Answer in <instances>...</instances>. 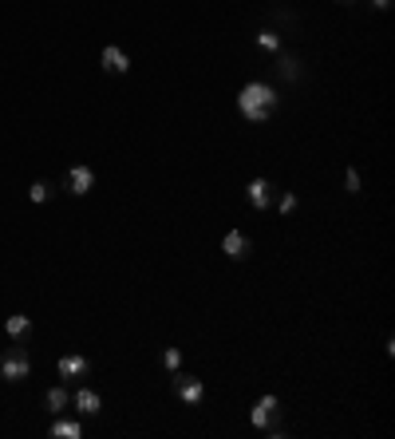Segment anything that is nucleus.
<instances>
[{
	"instance_id": "1",
	"label": "nucleus",
	"mask_w": 395,
	"mask_h": 439,
	"mask_svg": "<svg viewBox=\"0 0 395 439\" xmlns=\"http://www.w3.org/2000/svg\"><path fill=\"white\" fill-rule=\"evenodd\" d=\"M276 107H281L276 88L265 83V80H249L245 88L237 91V111H241L249 123H269L276 115Z\"/></svg>"
},
{
	"instance_id": "2",
	"label": "nucleus",
	"mask_w": 395,
	"mask_h": 439,
	"mask_svg": "<svg viewBox=\"0 0 395 439\" xmlns=\"http://www.w3.org/2000/svg\"><path fill=\"white\" fill-rule=\"evenodd\" d=\"M28 372H32V360H28V352L24 349H8L4 356H0V376L4 380H28Z\"/></svg>"
},
{
	"instance_id": "3",
	"label": "nucleus",
	"mask_w": 395,
	"mask_h": 439,
	"mask_svg": "<svg viewBox=\"0 0 395 439\" xmlns=\"http://www.w3.org/2000/svg\"><path fill=\"white\" fill-rule=\"evenodd\" d=\"M276 416H281V404H276V396L269 392V396H261V399H257V408L249 411V423H253V428H261V431H269Z\"/></svg>"
},
{
	"instance_id": "4",
	"label": "nucleus",
	"mask_w": 395,
	"mask_h": 439,
	"mask_svg": "<svg viewBox=\"0 0 395 439\" xmlns=\"http://www.w3.org/2000/svg\"><path fill=\"white\" fill-rule=\"evenodd\" d=\"M245 198L253 202V210H269V206H273V182L261 179V174H257V179H249Z\"/></svg>"
},
{
	"instance_id": "5",
	"label": "nucleus",
	"mask_w": 395,
	"mask_h": 439,
	"mask_svg": "<svg viewBox=\"0 0 395 439\" xmlns=\"http://www.w3.org/2000/svg\"><path fill=\"white\" fill-rule=\"evenodd\" d=\"M87 372H91L87 356H79V352H63V356H59V376L63 380H83Z\"/></svg>"
},
{
	"instance_id": "6",
	"label": "nucleus",
	"mask_w": 395,
	"mask_h": 439,
	"mask_svg": "<svg viewBox=\"0 0 395 439\" xmlns=\"http://www.w3.org/2000/svg\"><path fill=\"white\" fill-rule=\"evenodd\" d=\"M68 190L75 194V198H83L87 190H95V170L91 167H71L68 170Z\"/></svg>"
},
{
	"instance_id": "7",
	"label": "nucleus",
	"mask_w": 395,
	"mask_h": 439,
	"mask_svg": "<svg viewBox=\"0 0 395 439\" xmlns=\"http://www.w3.org/2000/svg\"><path fill=\"white\" fill-rule=\"evenodd\" d=\"M174 396H178V399H186V404H198V399L206 396V388H202V380L174 372Z\"/></svg>"
},
{
	"instance_id": "8",
	"label": "nucleus",
	"mask_w": 395,
	"mask_h": 439,
	"mask_svg": "<svg viewBox=\"0 0 395 439\" xmlns=\"http://www.w3.org/2000/svg\"><path fill=\"white\" fill-rule=\"evenodd\" d=\"M221 253H226L229 261H245L249 258V238L241 230H229L226 238H221Z\"/></svg>"
},
{
	"instance_id": "9",
	"label": "nucleus",
	"mask_w": 395,
	"mask_h": 439,
	"mask_svg": "<svg viewBox=\"0 0 395 439\" xmlns=\"http://www.w3.org/2000/svg\"><path fill=\"white\" fill-rule=\"evenodd\" d=\"M71 404H75L79 416H99V411H103V396H99L95 388H79L75 396H71Z\"/></svg>"
},
{
	"instance_id": "10",
	"label": "nucleus",
	"mask_w": 395,
	"mask_h": 439,
	"mask_svg": "<svg viewBox=\"0 0 395 439\" xmlns=\"http://www.w3.org/2000/svg\"><path fill=\"white\" fill-rule=\"evenodd\" d=\"M99 60H103V68H107L111 76H127V71H130V56L123 48H115V44H111V48H103V56H99Z\"/></svg>"
},
{
	"instance_id": "11",
	"label": "nucleus",
	"mask_w": 395,
	"mask_h": 439,
	"mask_svg": "<svg viewBox=\"0 0 395 439\" xmlns=\"http://www.w3.org/2000/svg\"><path fill=\"white\" fill-rule=\"evenodd\" d=\"M51 439H79L83 435V423L79 419H68V416H56L51 419V428H48Z\"/></svg>"
},
{
	"instance_id": "12",
	"label": "nucleus",
	"mask_w": 395,
	"mask_h": 439,
	"mask_svg": "<svg viewBox=\"0 0 395 439\" xmlns=\"http://www.w3.org/2000/svg\"><path fill=\"white\" fill-rule=\"evenodd\" d=\"M4 332H8L12 340L28 337V332H32V317H24V313H12V317L4 320Z\"/></svg>"
},
{
	"instance_id": "13",
	"label": "nucleus",
	"mask_w": 395,
	"mask_h": 439,
	"mask_svg": "<svg viewBox=\"0 0 395 439\" xmlns=\"http://www.w3.org/2000/svg\"><path fill=\"white\" fill-rule=\"evenodd\" d=\"M44 404H48V411H56V416H59V411H63V408L71 404V396H68V388H59V384H56V388H48Z\"/></svg>"
},
{
	"instance_id": "14",
	"label": "nucleus",
	"mask_w": 395,
	"mask_h": 439,
	"mask_svg": "<svg viewBox=\"0 0 395 439\" xmlns=\"http://www.w3.org/2000/svg\"><path fill=\"white\" fill-rule=\"evenodd\" d=\"M281 76H285L288 83H296V80H300V60H296V56H288V52L281 56Z\"/></svg>"
},
{
	"instance_id": "15",
	"label": "nucleus",
	"mask_w": 395,
	"mask_h": 439,
	"mask_svg": "<svg viewBox=\"0 0 395 439\" xmlns=\"http://www.w3.org/2000/svg\"><path fill=\"white\" fill-rule=\"evenodd\" d=\"M257 48H265V52H281V32L261 28V32H257Z\"/></svg>"
},
{
	"instance_id": "16",
	"label": "nucleus",
	"mask_w": 395,
	"mask_h": 439,
	"mask_svg": "<svg viewBox=\"0 0 395 439\" xmlns=\"http://www.w3.org/2000/svg\"><path fill=\"white\" fill-rule=\"evenodd\" d=\"M28 198H32V202H48V198H51V186H48V182H32V186H28Z\"/></svg>"
},
{
	"instance_id": "17",
	"label": "nucleus",
	"mask_w": 395,
	"mask_h": 439,
	"mask_svg": "<svg viewBox=\"0 0 395 439\" xmlns=\"http://www.w3.org/2000/svg\"><path fill=\"white\" fill-rule=\"evenodd\" d=\"M360 186H364V182H360V170L348 167V174H344V190H348V194H360Z\"/></svg>"
},
{
	"instance_id": "18",
	"label": "nucleus",
	"mask_w": 395,
	"mask_h": 439,
	"mask_svg": "<svg viewBox=\"0 0 395 439\" xmlns=\"http://www.w3.org/2000/svg\"><path fill=\"white\" fill-rule=\"evenodd\" d=\"M162 364H166L170 372H178V368H182V352H178V349H166V352H162Z\"/></svg>"
},
{
	"instance_id": "19",
	"label": "nucleus",
	"mask_w": 395,
	"mask_h": 439,
	"mask_svg": "<svg viewBox=\"0 0 395 439\" xmlns=\"http://www.w3.org/2000/svg\"><path fill=\"white\" fill-rule=\"evenodd\" d=\"M276 210H281V214H293V210H296V194H293V190H285V194H281Z\"/></svg>"
},
{
	"instance_id": "20",
	"label": "nucleus",
	"mask_w": 395,
	"mask_h": 439,
	"mask_svg": "<svg viewBox=\"0 0 395 439\" xmlns=\"http://www.w3.org/2000/svg\"><path fill=\"white\" fill-rule=\"evenodd\" d=\"M372 8L375 12H387V8H391V0H372Z\"/></svg>"
},
{
	"instance_id": "21",
	"label": "nucleus",
	"mask_w": 395,
	"mask_h": 439,
	"mask_svg": "<svg viewBox=\"0 0 395 439\" xmlns=\"http://www.w3.org/2000/svg\"><path fill=\"white\" fill-rule=\"evenodd\" d=\"M340 4H352V0H340Z\"/></svg>"
}]
</instances>
